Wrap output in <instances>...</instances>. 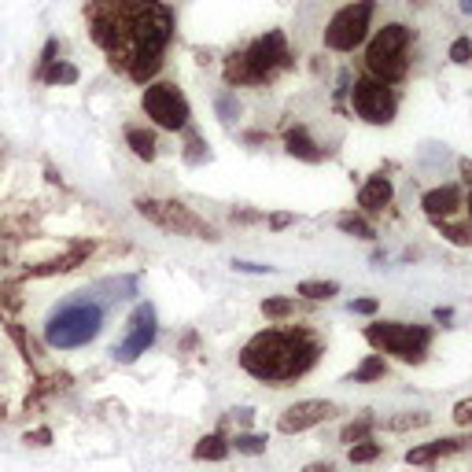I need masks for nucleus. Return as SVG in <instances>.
<instances>
[{
	"label": "nucleus",
	"instance_id": "3",
	"mask_svg": "<svg viewBox=\"0 0 472 472\" xmlns=\"http://www.w3.org/2000/svg\"><path fill=\"white\" fill-rule=\"evenodd\" d=\"M288 67H292L288 37L281 30H269L226 60V82L229 85H269Z\"/></svg>",
	"mask_w": 472,
	"mask_h": 472
},
{
	"label": "nucleus",
	"instance_id": "32",
	"mask_svg": "<svg viewBox=\"0 0 472 472\" xmlns=\"http://www.w3.org/2000/svg\"><path fill=\"white\" fill-rule=\"evenodd\" d=\"M377 307H380L377 300H355L351 303V314H377Z\"/></svg>",
	"mask_w": 472,
	"mask_h": 472
},
{
	"label": "nucleus",
	"instance_id": "7",
	"mask_svg": "<svg viewBox=\"0 0 472 472\" xmlns=\"http://www.w3.org/2000/svg\"><path fill=\"white\" fill-rule=\"evenodd\" d=\"M148 221H156L159 229L178 233V236H196V240H218V229L207 218H200L192 207L178 204V200H137L133 204Z\"/></svg>",
	"mask_w": 472,
	"mask_h": 472
},
{
	"label": "nucleus",
	"instance_id": "4",
	"mask_svg": "<svg viewBox=\"0 0 472 472\" xmlns=\"http://www.w3.org/2000/svg\"><path fill=\"white\" fill-rule=\"evenodd\" d=\"M104 329V307L92 300H70L60 303L52 314L44 317V343L56 347V351H74V347H85L100 336Z\"/></svg>",
	"mask_w": 472,
	"mask_h": 472
},
{
	"label": "nucleus",
	"instance_id": "2",
	"mask_svg": "<svg viewBox=\"0 0 472 472\" xmlns=\"http://www.w3.org/2000/svg\"><path fill=\"white\" fill-rule=\"evenodd\" d=\"M321 358V336L307 325H284V329H262L240 347V369L273 388H288L303 380Z\"/></svg>",
	"mask_w": 472,
	"mask_h": 472
},
{
	"label": "nucleus",
	"instance_id": "18",
	"mask_svg": "<svg viewBox=\"0 0 472 472\" xmlns=\"http://www.w3.org/2000/svg\"><path fill=\"white\" fill-rule=\"evenodd\" d=\"M126 144L133 148L137 159H144V163L156 159V133H148V130H140V126H126Z\"/></svg>",
	"mask_w": 472,
	"mask_h": 472
},
{
	"label": "nucleus",
	"instance_id": "42",
	"mask_svg": "<svg viewBox=\"0 0 472 472\" xmlns=\"http://www.w3.org/2000/svg\"><path fill=\"white\" fill-rule=\"evenodd\" d=\"M461 12H465V15H472V0H461Z\"/></svg>",
	"mask_w": 472,
	"mask_h": 472
},
{
	"label": "nucleus",
	"instance_id": "17",
	"mask_svg": "<svg viewBox=\"0 0 472 472\" xmlns=\"http://www.w3.org/2000/svg\"><path fill=\"white\" fill-rule=\"evenodd\" d=\"M229 451H233L229 439L221 436V432H211V436H204L200 443L192 446V458H196V461H226Z\"/></svg>",
	"mask_w": 472,
	"mask_h": 472
},
{
	"label": "nucleus",
	"instance_id": "26",
	"mask_svg": "<svg viewBox=\"0 0 472 472\" xmlns=\"http://www.w3.org/2000/svg\"><path fill=\"white\" fill-rule=\"evenodd\" d=\"M300 295H307V300L321 303V300H332V295H340V284H336V281H303V284H300Z\"/></svg>",
	"mask_w": 472,
	"mask_h": 472
},
{
	"label": "nucleus",
	"instance_id": "19",
	"mask_svg": "<svg viewBox=\"0 0 472 472\" xmlns=\"http://www.w3.org/2000/svg\"><path fill=\"white\" fill-rule=\"evenodd\" d=\"M377 428V417L372 413H362V417H355L351 425H343V432H340V443L343 446H351V443H362V439H369V432Z\"/></svg>",
	"mask_w": 472,
	"mask_h": 472
},
{
	"label": "nucleus",
	"instance_id": "6",
	"mask_svg": "<svg viewBox=\"0 0 472 472\" xmlns=\"http://www.w3.org/2000/svg\"><path fill=\"white\" fill-rule=\"evenodd\" d=\"M365 340H369L372 351L391 355L406 365H420L428 358L432 329L428 325H406V321H372L365 329Z\"/></svg>",
	"mask_w": 472,
	"mask_h": 472
},
{
	"label": "nucleus",
	"instance_id": "11",
	"mask_svg": "<svg viewBox=\"0 0 472 472\" xmlns=\"http://www.w3.org/2000/svg\"><path fill=\"white\" fill-rule=\"evenodd\" d=\"M159 336V325H156V307L152 303H140L130 317V332L115 347V358L118 362H137L140 355H148V347L156 343Z\"/></svg>",
	"mask_w": 472,
	"mask_h": 472
},
{
	"label": "nucleus",
	"instance_id": "40",
	"mask_svg": "<svg viewBox=\"0 0 472 472\" xmlns=\"http://www.w3.org/2000/svg\"><path fill=\"white\" fill-rule=\"evenodd\" d=\"M461 178L472 185V159H461Z\"/></svg>",
	"mask_w": 472,
	"mask_h": 472
},
{
	"label": "nucleus",
	"instance_id": "10",
	"mask_svg": "<svg viewBox=\"0 0 472 472\" xmlns=\"http://www.w3.org/2000/svg\"><path fill=\"white\" fill-rule=\"evenodd\" d=\"M351 104H355V115L369 122V126H388V122H395V111H399V92L365 74L351 89Z\"/></svg>",
	"mask_w": 472,
	"mask_h": 472
},
{
	"label": "nucleus",
	"instance_id": "8",
	"mask_svg": "<svg viewBox=\"0 0 472 472\" xmlns=\"http://www.w3.org/2000/svg\"><path fill=\"white\" fill-rule=\"evenodd\" d=\"M372 12H377L372 0H355V4L340 8L329 19V27H325V48H332V52H355V48L365 41V34H369Z\"/></svg>",
	"mask_w": 472,
	"mask_h": 472
},
{
	"label": "nucleus",
	"instance_id": "22",
	"mask_svg": "<svg viewBox=\"0 0 472 472\" xmlns=\"http://www.w3.org/2000/svg\"><path fill=\"white\" fill-rule=\"evenodd\" d=\"M388 372V362H384V355H369L355 372H351V380L355 384H369V380H380Z\"/></svg>",
	"mask_w": 472,
	"mask_h": 472
},
{
	"label": "nucleus",
	"instance_id": "28",
	"mask_svg": "<svg viewBox=\"0 0 472 472\" xmlns=\"http://www.w3.org/2000/svg\"><path fill=\"white\" fill-rule=\"evenodd\" d=\"M41 78L52 82V85H60V82H63V85H74V82H78V70H74L70 63H52V67L41 70Z\"/></svg>",
	"mask_w": 472,
	"mask_h": 472
},
{
	"label": "nucleus",
	"instance_id": "39",
	"mask_svg": "<svg viewBox=\"0 0 472 472\" xmlns=\"http://www.w3.org/2000/svg\"><path fill=\"white\" fill-rule=\"evenodd\" d=\"M451 317H454L451 307H436V321H451Z\"/></svg>",
	"mask_w": 472,
	"mask_h": 472
},
{
	"label": "nucleus",
	"instance_id": "13",
	"mask_svg": "<svg viewBox=\"0 0 472 472\" xmlns=\"http://www.w3.org/2000/svg\"><path fill=\"white\" fill-rule=\"evenodd\" d=\"M465 451H472V436H443V439L420 443L413 451H406V465H436L443 458H454Z\"/></svg>",
	"mask_w": 472,
	"mask_h": 472
},
{
	"label": "nucleus",
	"instance_id": "29",
	"mask_svg": "<svg viewBox=\"0 0 472 472\" xmlns=\"http://www.w3.org/2000/svg\"><path fill=\"white\" fill-rule=\"evenodd\" d=\"M451 417H454V425H458V428H472V399H461V403L454 406Z\"/></svg>",
	"mask_w": 472,
	"mask_h": 472
},
{
	"label": "nucleus",
	"instance_id": "25",
	"mask_svg": "<svg viewBox=\"0 0 472 472\" xmlns=\"http://www.w3.org/2000/svg\"><path fill=\"white\" fill-rule=\"evenodd\" d=\"M436 229H439L446 240H451V244H458V247H472V221H468V226H454V221L439 218Z\"/></svg>",
	"mask_w": 472,
	"mask_h": 472
},
{
	"label": "nucleus",
	"instance_id": "35",
	"mask_svg": "<svg viewBox=\"0 0 472 472\" xmlns=\"http://www.w3.org/2000/svg\"><path fill=\"white\" fill-rule=\"evenodd\" d=\"M48 439H52V432H48V428H37V432H27V443H34V446H44Z\"/></svg>",
	"mask_w": 472,
	"mask_h": 472
},
{
	"label": "nucleus",
	"instance_id": "14",
	"mask_svg": "<svg viewBox=\"0 0 472 472\" xmlns=\"http://www.w3.org/2000/svg\"><path fill=\"white\" fill-rule=\"evenodd\" d=\"M420 207H425V214H428L432 221L451 218V214L461 207V188H458V185H439V188L425 192V200H420Z\"/></svg>",
	"mask_w": 472,
	"mask_h": 472
},
{
	"label": "nucleus",
	"instance_id": "36",
	"mask_svg": "<svg viewBox=\"0 0 472 472\" xmlns=\"http://www.w3.org/2000/svg\"><path fill=\"white\" fill-rule=\"evenodd\" d=\"M252 417H255V410H233V420H240V425H252Z\"/></svg>",
	"mask_w": 472,
	"mask_h": 472
},
{
	"label": "nucleus",
	"instance_id": "41",
	"mask_svg": "<svg viewBox=\"0 0 472 472\" xmlns=\"http://www.w3.org/2000/svg\"><path fill=\"white\" fill-rule=\"evenodd\" d=\"M465 211H468V221H472V185H468V200H465Z\"/></svg>",
	"mask_w": 472,
	"mask_h": 472
},
{
	"label": "nucleus",
	"instance_id": "34",
	"mask_svg": "<svg viewBox=\"0 0 472 472\" xmlns=\"http://www.w3.org/2000/svg\"><path fill=\"white\" fill-rule=\"evenodd\" d=\"M292 221H295L292 214H269V229H288Z\"/></svg>",
	"mask_w": 472,
	"mask_h": 472
},
{
	"label": "nucleus",
	"instance_id": "37",
	"mask_svg": "<svg viewBox=\"0 0 472 472\" xmlns=\"http://www.w3.org/2000/svg\"><path fill=\"white\" fill-rule=\"evenodd\" d=\"M303 472H336V468H332V461H310Z\"/></svg>",
	"mask_w": 472,
	"mask_h": 472
},
{
	"label": "nucleus",
	"instance_id": "21",
	"mask_svg": "<svg viewBox=\"0 0 472 472\" xmlns=\"http://www.w3.org/2000/svg\"><path fill=\"white\" fill-rule=\"evenodd\" d=\"M425 425H432V413L413 410V413H399V417H391L384 428H388V432H413V428H425Z\"/></svg>",
	"mask_w": 472,
	"mask_h": 472
},
{
	"label": "nucleus",
	"instance_id": "20",
	"mask_svg": "<svg viewBox=\"0 0 472 472\" xmlns=\"http://www.w3.org/2000/svg\"><path fill=\"white\" fill-rule=\"evenodd\" d=\"M229 446L236 454H247V458H259V454H266V446H269V439L266 436H259V432H236V439H229Z\"/></svg>",
	"mask_w": 472,
	"mask_h": 472
},
{
	"label": "nucleus",
	"instance_id": "5",
	"mask_svg": "<svg viewBox=\"0 0 472 472\" xmlns=\"http://www.w3.org/2000/svg\"><path fill=\"white\" fill-rule=\"evenodd\" d=\"M410 44H413V30L406 22H388V27L369 41V52H365L369 78H377L384 85H399L410 74Z\"/></svg>",
	"mask_w": 472,
	"mask_h": 472
},
{
	"label": "nucleus",
	"instance_id": "38",
	"mask_svg": "<svg viewBox=\"0 0 472 472\" xmlns=\"http://www.w3.org/2000/svg\"><path fill=\"white\" fill-rule=\"evenodd\" d=\"M259 218H262V214H255V211H236V214H233V221H259Z\"/></svg>",
	"mask_w": 472,
	"mask_h": 472
},
{
	"label": "nucleus",
	"instance_id": "31",
	"mask_svg": "<svg viewBox=\"0 0 472 472\" xmlns=\"http://www.w3.org/2000/svg\"><path fill=\"white\" fill-rule=\"evenodd\" d=\"M218 111H221V118L229 122V118H236V111H240V108L233 104V96H221V100H218Z\"/></svg>",
	"mask_w": 472,
	"mask_h": 472
},
{
	"label": "nucleus",
	"instance_id": "33",
	"mask_svg": "<svg viewBox=\"0 0 472 472\" xmlns=\"http://www.w3.org/2000/svg\"><path fill=\"white\" fill-rule=\"evenodd\" d=\"M233 269H240V273H273V266H259V262H233Z\"/></svg>",
	"mask_w": 472,
	"mask_h": 472
},
{
	"label": "nucleus",
	"instance_id": "9",
	"mask_svg": "<svg viewBox=\"0 0 472 472\" xmlns=\"http://www.w3.org/2000/svg\"><path fill=\"white\" fill-rule=\"evenodd\" d=\"M144 115L156 122L159 130H185L188 126V118H192V108L185 100V92L178 85H170V82H156V85H148L144 89Z\"/></svg>",
	"mask_w": 472,
	"mask_h": 472
},
{
	"label": "nucleus",
	"instance_id": "23",
	"mask_svg": "<svg viewBox=\"0 0 472 472\" xmlns=\"http://www.w3.org/2000/svg\"><path fill=\"white\" fill-rule=\"evenodd\" d=\"M380 454H384V443H372V439H362V443L347 446V458H351V465H369V461H377Z\"/></svg>",
	"mask_w": 472,
	"mask_h": 472
},
{
	"label": "nucleus",
	"instance_id": "27",
	"mask_svg": "<svg viewBox=\"0 0 472 472\" xmlns=\"http://www.w3.org/2000/svg\"><path fill=\"white\" fill-rule=\"evenodd\" d=\"M292 314H295V300H284V295H273V300L262 303V317H269V321H284Z\"/></svg>",
	"mask_w": 472,
	"mask_h": 472
},
{
	"label": "nucleus",
	"instance_id": "16",
	"mask_svg": "<svg viewBox=\"0 0 472 472\" xmlns=\"http://www.w3.org/2000/svg\"><path fill=\"white\" fill-rule=\"evenodd\" d=\"M284 148H288V156L303 159V163H321V159H325V152H321V148L310 140V133L303 126H292L284 133Z\"/></svg>",
	"mask_w": 472,
	"mask_h": 472
},
{
	"label": "nucleus",
	"instance_id": "1",
	"mask_svg": "<svg viewBox=\"0 0 472 472\" xmlns=\"http://www.w3.org/2000/svg\"><path fill=\"white\" fill-rule=\"evenodd\" d=\"M89 30L115 70L148 85L173 37V12L163 0H89Z\"/></svg>",
	"mask_w": 472,
	"mask_h": 472
},
{
	"label": "nucleus",
	"instance_id": "30",
	"mask_svg": "<svg viewBox=\"0 0 472 472\" xmlns=\"http://www.w3.org/2000/svg\"><path fill=\"white\" fill-rule=\"evenodd\" d=\"M451 60H454V63H468V60H472V41H468V37H458V41L451 44Z\"/></svg>",
	"mask_w": 472,
	"mask_h": 472
},
{
	"label": "nucleus",
	"instance_id": "15",
	"mask_svg": "<svg viewBox=\"0 0 472 472\" xmlns=\"http://www.w3.org/2000/svg\"><path fill=\"white\" fill-rule=\"evenodd\" d=\"M391 196H395V185H391V178H384V173H372V178L358 188V207L362 211H384L388 204H391Z\"/></svg>",
	"mask_w": 472,
	"mask_h": 472
},
{
	"label": "nucleus",
	"instance_id": "24",
	"mask_svg": "<svg viewBox=\"0 0 472 472\" xmlns=\"http://www.w3.org/2000/svg\"><path fill=\"white\" fill-rule=\"evenodd\" d=\"M336 226H340L347 236H358V240H372V236H377V229H372L362 214H340Z\"/></svg>",
	"mask_w": 472,
	"mask_h": 472
},
{
	"label": "nucleus",
	"instance_id": "12",
	"mask_svg": "<svg viewBox=\"0 0 472 472\" xmlns=\"http://www.w3.org/2000/svg\"><path fill=\"white\" fill-rule=\"evenodd\" d=\"M340 413L336 403H325V399H303V403H295L288 406L281 417H277V432L284 436H300V432H310L317 425H325V420H332Z\"/></svg>",
	"mask_w": 472,
	"mask_h": 472
}]
</instances>
